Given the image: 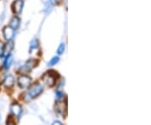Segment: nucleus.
I'll return each mask as SVG.
<instances>
[{
    "mask_svg": "<svg viewBox=\"0 0 151 125\" xmlns=\"http://www.w3.org/2000/svg\"><path fill=\"white\" fill-rule=\"evenodd\" d=\"M44 88L40 84H35L33 87H31L26 93H24V100L25 101H30L34 98H35L38 97L40 94H41V93L43 92Z\"/></svg>",
    "mask_w": 151,
    "mask_h": 125,
    "instance_id": "nucleus-1",
    "label": "nucleus"
},
{
    "mask_svg": "<svg viewBox=\"0 0 151 125\" xmlns=\"http://www.w3.org/2000/svg\"><path fill=\"white\" fill-rule=\"evenodd\" d=\"M57 77H58L57 72H55V71H49L42 76V80L47 86L53 87L55 83V79Z\"/></svg>",
    "mask_w": 151,
    "mask_h": 125,
    "instance_id": "nucleus-2",
    "label": "nucleus"
},
{
    "mask_svg": "<svg viewBox=\"0 0 151 125\" xmlns=\"http://www.w3.org/2000/svg\"><path fill=\"white\" fill-rule=\"evenodd\" d=\"M30 83H31V78L26 75L20 76L18 79V84L21 88H26V87H29Z\"/></svg>",
    "mask_w": 151,
    "mask_h": 125,
    "instance_id": "nucleus-3",
    "label": "nucleus"
},
{
    "mask_svg": "<svg viewBox=\"0 0 151 125\" xmlns=\"http://www.w3.org/2000/svg\"><path fill=\"white\" fill-rule=\"evenodd\" d=\"M3 34L6 40H12L14 36V29L10 26H5L3 29Z\"/></svg>",
    "mask_w": 151,
    "mask_h": 125,
    "instance_id": "nucleus-4",
    "label": "nucleus"
},
{
    "mask_svg": "<svg viewBox=\"0 0 151 125\" xmlns=\"http://www.w3.org/2000/svg\"><path fill=\"white\" fill-rule=\"evenodd\" d=\"M23 7H24V1L23 0H16L14 2L13 5H12V9L13 12L16 14H20L23 10Z\"/></svg>",
    "mask_w": 151,
    "mask_h": 125,
    "instance_id": "nucleus-5",
    "label": "nucleus"
},
{
    "mask_svg": "<svg viewBox=\"0 0 151 125\" xmlns=\"http://www.w3.org/2000/svg\"><path fill=\"white\" fill-rule=\"evenodd\" d=\"M10 112L15 117H19L21 114L22 108L18 103H14L10 106Z\"/></svg>",
    "mask_w": 151,
    "mask_h": 125,
    "instance_id": "nucleus-6",
    "label": "nucleus"
},
{
    "mask_svg": "<svg viewBox=\"0 0 151 125\" xmlns=\"http://www.w3.org/2000/svg\"><path fill=\"white\" fill-rule=\"evenodd\" d=\"M37 65V60H29L24 64L22 69H24L27 71H29L32 70L34 67H35V65Z\"/></svg>",
    "mask_w": 151,
    "mask_h": 125,
    "instance_id": "nucleus-7",
    "label": "nucleus"
},
{
    "mask_svg": "<svg viewBox=\"0 0 151 125\" xmlns=\"http://www.w3.org/2000/svg\"><path fill=\"white\" fill-rule=\"evenodd\" d=\"M14 84V78L12 75H8L4 81V86L5 87H12Z\"/></svg>",
    "mask_w": 151,
    "mask_h": 125,
    "instance_id": "nucleus-8",
    "label": "nucleus"
},
{
    "mask_svg": "<svg viewBox=\"0 0 151 125\" xmlns=\"http://www.w3.org/2000/svg\"><path fill=\"white\" fill-rule=\"evenodd\" d=\"M13 63V55L9 53V54L7 55V56L5 57L4 59V67L5 69H9V67L12 65Z\"/></svg>",
    "mask_w": 151,
    "mask_h": 125,
    "instance_id": "nucleus-9",
    "label": "nucleus"
},
{
    "mask_svg": "<svg viewBox=\"0 0 151 125\" xmlns=\"http://www.w3.org/2000/svg\"><path fill=\"white\" fill-rule=\"evenodd\" d=\"M19 24H20V19L18 18V17H14V18H12V19H11L10 21V24H9V26L11 28H13L14 29H16L18 28L19 27Z\"/></svg>",
    "mask_w": 151,
    "mask_h": 125,
    "instance_id": "nucleus-10",
    "label": "nucleus"
},
{
    "mask_svg": "<svg viewBox=\"0 0 151 125\" xmlns=\"http://www.w3.org/2000/svg\"><path fill=\"white\" fill-rule=\"evenodd\" d=\"M13 47H14V42L12 40H9L7 45H4V53L6 52L7 55L9 54V52L13 50Z\"/></svg>",
    "mask_w": 151,
    "mask_h": 125,
    "instance_id": "nucleus-11",
    "label": "nucleus"
},
{
    "mask_svg": "<svg viewBox=\"0 0 151 125\" xmlns=\"http://www.w3.org/2000/svg\"><path fill=\"white\" fill-rule=\"evenodd\" d=\"M38 46H39V42H38L37 40H34L32 42L30 43V48H29V51L31 52L33 50L37 49Z\"/></svg>",
    "mask_w": 151,
    "mask_h": 125,
    "instance_id": "nucleus-12",
    "label": "nucleus"
},
{
    "mask_svg": "<svg viewBox=\"0 0 151 125\" xmlns=\"http://www.w3.org/2000/svg\"><path fill=\"white\" fill-rule=\"evenodd\" d=\"M59 57L58 56H55L53 57L51 60H50V62H49V65H55V64H57L58 63V61H59Z\"/></svg>",
    "mask_w": 151,
    "mask_h": 125,
    "instance_id": "nucleus-13",
    "label": "nucleus"
},
{
    "mask_svg": "<svg viewBox=\"0 0 151 125\" xmlns=\"http://www.w3.org/2000/svg\"><path fill=\"white\" fill-rule=\"evenodd\" d=\"M64 51H65V45L62 43L60 45L59 48L57 50V54L58 55H62L64 53Z\"/></svg>",
    "mask_w": 151,
    "mask_h": 125,
    "instance_id": "nucleus-14",
    "label": "nucleus"
},
{
    "mask_svg": "<svg viewBox=\"0 0 151 125\" xmlns=\"http://www.w3.org/2000/svg\"><path fill=\"white\" fill-rule=\"evenodd\" d=\"M4 44L3 43L2 41H0V57L4 56Z\"/></svg>",
    "mask_w": 151,
    "mask_h": 125,
    "instance_id": "nucleus-15",
    "label": "nucleus"
},
{
    "mask_svg": "<svg viewBox=\"0 0 151 125\" xmlns=\"http://www.w3.org/2000/svg\"><path fill=\"white\" fill-rule=\"evenodd\" d=\"M55 95H56V98H60L63 97V93L62 92H60V91H56V93H55Z\"/></svg>",
    "mask_w": 151,
    "mask_h": 125,
    "instance_id": "nucleus-16",
    "label": "nucleus"
},
{
    "mask_svg": "<svg viewBox=\"0 0 151 125\" xmlns=\"http://www.w3.org/2000/svg\"><path fill=\"white\" fill-rule=\"evenodd\" d=\"M51 125H62V124H61L60 121H55L54 123H53Z\"/></svg>",
    "mask_w": 151,
    "mask_h": 125,
    "instance_id": "nucleus-17",
    "label": "nucleus"
},
{
    "mask_svg": "<svg viewBox=\"0 0 151 125\" xmlns=\"http://www.w3.org/2000/svg\"><path fill=\"white\" fill-rule=\"evenodd\" d=\"M0 121H1V115H0Z\"/></svg>",
    "mask_w": 151,
    "mask_h": 125,
    "instance_id": "nucleus-18",
    "label": "nucleus"
}]
</instances>
